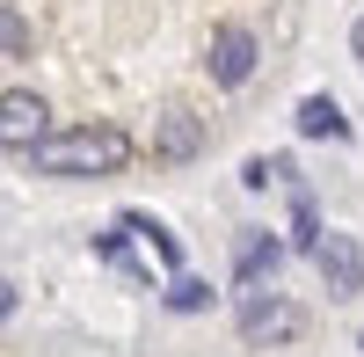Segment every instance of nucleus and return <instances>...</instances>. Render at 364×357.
Listing matches in <instances>:
<instances>
[{
  "label": "nucleus",
  "mask_w": 364,
  "mask_h": 357,
  "mask_svg": "<svg viewBox=\"0 0 364 357\" xmlns=\"http://www.w3.org/2000/svg\"><path fill=\"white\" fill-rule=\"evenodd\" d=\"M124 161H132V139L109 132V124L51 132V139H37V154H29V168H37V175H117Z\"/></svg>",
  "instance_id": "f257e3e1"
},
{
  "label": "nucleus",
  "mask_w": 364,
  "mask_h": 357,
  "mask_svg": "<svg viewBox=\"0 0 364 357\" xmlns=\"http://www.w3.org/2000/svg\"><path fill=\"white\" fill-rule=\"evenodd\" d=\"M314 262H321V284H328V299H357V292H364V248L350 241V233H328Z\"/></svg>",
  "instance_id": "39448f33"
},
{
  "label": "nucleus",
  "mask_w": 364,
  "mask_h": 357,
  "mask_svg": "<svg viewBox=\"0 0 364 357\" xmlns=\"http://www.w3.org/2000/svg\"><path fill=\"white\" fill-rule=\"evenodd\" d=\"M350 58H357V66H364V15L350 22Z\"/></svg>",
  "instance_id": "f8f14e48"
},
{
  "label": "nucleus",
  "mask_w": 364,
  "mask_h": 357,
  "mask_svg": "<svg viewBox=\"0 0 364 357\" xmlns=\"http://www.w3.org/2000/svg\"><path fill=\"white\" fill-rule=\"evenodd\" d=\"M44 117H51V110L29 95V87H8V102H0V132H8V154H15V161H29V154H37V139H51Z\"/></svg>",
  "instance_id": "20e7f679"
},
{
  "label": "nucleus",
  "mask_w": 364,
  "mask_h": 357,
  "mask_svg": "<svg viewBox=\"0 0 364 357\" xmlns=\"http://www.w3.org/2000/svg\"><path fill=\"white\" fill-rule=\"evenodd\" d=\"M240 336L248 343H299L306 336V314L291 299H277V292H248L240 299Z\"/></svg>",
  "instance_id": "f03ea898"
},
{
  "label": "nucleus",
  "mask_w": 364,
  "mask_h": 357,
  "mask_svg": "<svg viewBox=\"0 0 364 357\" xmlns=\"http://www.w3.org/2000/svg\"><path fill=\"white\" fill-rule=\"evenodd\" d=\"M255 58H262L255 29H240V22H219V29H211V51H204V66H211V80H219V87H240V80H255Z\"/></svg>",
  "instance_id": "7ed1b4c3"
},
{
  "label": "nucleus",
  "mask_w": 364,
  "mask_h": 357,
  "mask_svg": "<svg viewBox=\"0 0 364 357\" xmlns=\"http://www.w3.org/2000/svg\"><path fill=\"white\" fill-rule=\"evenodd\" d=\"M291 124H299V139H350V117L336 110V95H306L291 110Z\"/></svg>",
  "instance_id": "6e6552de"
},
{
  "label": "nucleus",
  "mask_w": 364,
  "mask_h": 357,
  "mask_svg": "<svg viewBox=\"0 0 364 357\" xmlns=\"http://www.w3.org/2000/svg\"><path fill=\"white\" fill-rule=\"evenodd\" d=\"M154 154H161V161H197V154H204V117L161 110V117H154Z\"/></svg>",
  "instance_id": "423d86ee"
},
{
  "label": "nucleus",
  "mask_w": 364,
  "mask_h": 357,
  "mask_svg": "<svg viewBox=\"0 0 364 357\" xmlns=\"http://www.w3.org/2000/svg\"><path fill=\"white\" fill-rule=\"evenodd\" d=\"M277 262H284V241H269V233H240V248H233V277L240 284L277 277Z\"/></svg>",
  "instance_id": "0eeeda50"
},
{
  "label": "nucleus",
  "mask_w": 364,
  "mask_h": 357,
  "mask_svg": "<svg viewBox=\"0 0 364 357\" xmlns=\"http://www.w3.org/2000/svg\"><path fill=\"white\" fill-rule=\"evenodd\" d=\"M0 44H8V58H29V22L8 8V15H0Z\"/></svg>",
  "instance_id": "9b49d317"
},
{
  "label": "nucleus",
  "mask_w": 364,
  "mask_h": 357,
  "mask_svg": "<svg viewBox=\"0 0 364 357\" xmlns=\"http://www.w3.org/2000/svg\"><path fill=\"white\" fill-rule=\"evenodd\" d=\"M124 233H139V241L154 248V262H161V270H182V241H175V233H168L161 219H146V212H124Z\"/></svg>",
  "instance_id": "1a4fd4ad"
},
{
  "label": "nucleus",
  "mask_w": 364,
  "mask_h": 357,
  "mask_svg": "<svg viewBox=\"0 0 364 357\" xmlns=\"http://www.w3.org/2000/svg\"><path fill=\"white\" fill-rule=\"evenodd\" d=\"M204 307H211V284L175 270V284H168V314H204Z\"/></svg>",
  "instance_id": "9d476101"
}]
</instances>
